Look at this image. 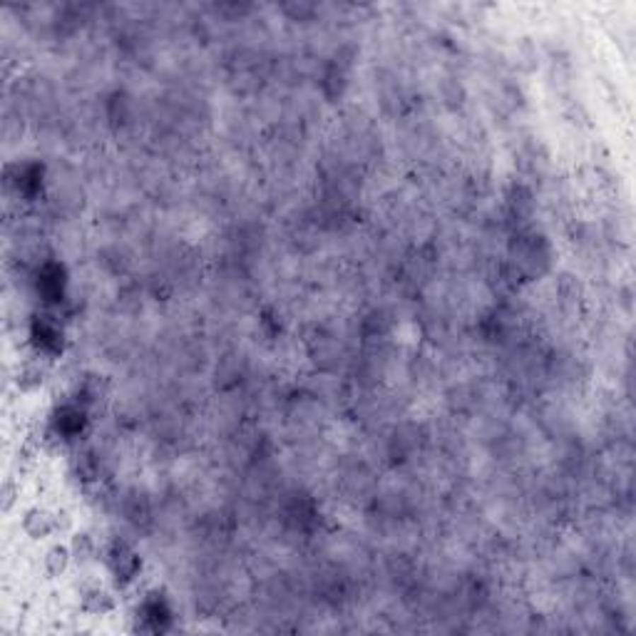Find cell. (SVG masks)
Wrapping results in <instances>:
<instances>
[{
    "instance_id": "7a4b0ae2",
    "label": "cell",
    "mask_w": 636,
    "mask_h": 636,
    "mask_svg": "<svg viewBox=\"0 0 636 636\" xmlns=\"http://www.w3.org/2000/svg\"><path fill=\"white\" fill-rule=\"evenodd\" d=\"M110 565H112V572L120 577V579H132L139 569V557L129 550L122 542H115L112 550H110Z\"/></svg>"
},
{
    "instance_id": "8992f818",
    "label": "cell",
    "mask_w": 636,
    "mask_h": 636,
    "mask_svg": "<svg viewBox=\"0 0 636 636\" xmlns=\"http://www.w3.org/2000/svg\"><path fill=\"white\" fill-rule=\"evenodd\" d=\"M85 609L90 611V614H105V611L112 609V596L108 594V591H102V589H90L85 594Z\"/></svg>"
},
{
    "instance_id": "3957f363",
    "label": "cell",
    "mask_w": 636,
    "mask_h": 636,
    "mask_svg": "<svg viewBox=\"0 0 636 636\" xmlns=\"http://www.w3.org/2000/svg\"><path fill=\"white\" fill-rule=\"evenodd\" d=\"M62 284H65V274L60 264H45L37 274V291L45 296V301H60Z\"/></svg>"
},
{
    "instance_id": "9c48e42d",
    "label": "cell",
    "mask_w": 636,
    "mask_h": 636,
    "mask_svg": "<svg viewBox=\"0 0 636 636\" xmlns=\"http://www.w3.org/2000/svg\"><path fill=\"white\" fill-rule=\"evenodd\" d=\"M37 383H42V371L37 366H25L21 373V386L23 388H33L37 386Z\"/></svg>"
},
{
    "instance_id": "52a82bcc",
    "label": "cell",
    "mask_w": 636,
    "mask_h": 636,
    "mask_svg": "<svg viewBox=\"0 0 636 636\" xmlns=\"http://www.w3.org/2000/svg\"><path fill=\"white\" fill-rule=\"evenodd\" d=\"M67 562H70V555H67L65 547H52V550L47 552V557H45L47 574H50V577L62 574V572H65V567H67Z\"/></svg>"
},
{
    "instance_id": "ba28073f",
    "label": "cell",
    "mask_w": 636,
    "mask_h": 636,
    "mask_svg": "<svg viewBox=\"0 0 636 636\" xmlns=\"http://www.w3.org/2000/svg\"><path fill=\"white\" fill-rule=\"evenodd\" d=\"M72 550H75L77 560H90V557L95 555V542H92L90 535H77Z\"/></svg>"
},
{
    "instance_id": "5b68a950",
    "label": "cell",
    "mask_w": 636,
    "mask_h": 636,
    "mask_svg": "<svg viewBox=\"0 0 636 636\" xmlns=\"http://www.w3.org/2000/svg\"><path fill=\"white\" fill-rule=\"evenodd\" d=\"M25 529L33 537H45L55 529V522H52L50 514L42 512V509H33V512H28V517H25Z\"/></svg>"
},
{
    "instance_id": "6da1fadb",
    "label": "cell",
    "mask_w": 636,
    "mask_h": 636,
    "mask_svg": "<svg viewBox=\"0 0 636 636\" xmlns=\"http://www.w3.org/2000/svg\"><path fill=\"white\" fill-rule=\"evenodd\" d=\"M33 341L35 346L40 348L42 353H57L60 351V328L55 326L52 321H47L45 316H37L35 321H33Z\"/></svg>"
},
{
    "instance_id": "277c9868",
    "label": "cell",
    "mask_w": 636,
    "mask_h": 636,
    "mask_svg": "<svg viewBox=\"0 0 636 636\" xmlns=\"http://www.w3.org/2000/svg\"><path fill=\"white\" fill-rule=\"evenodd\" d=\"M82 425H85V412H82L77 405L62 407L55 417V430H57V435H62V438H75V435H80Z\"/></svg>"
}]
</instances>
